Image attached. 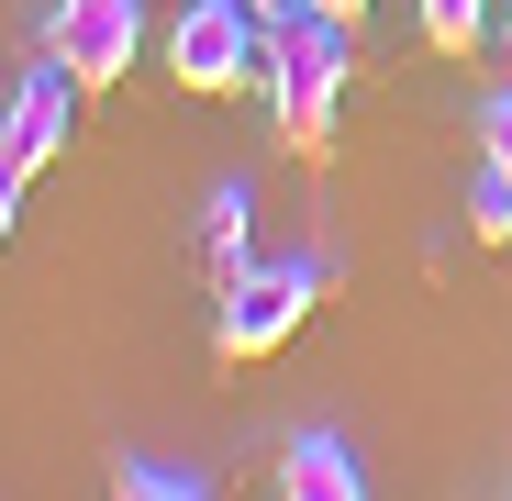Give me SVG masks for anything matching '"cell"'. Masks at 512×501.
Listing matches in <instances>:
<instances>
[{
    "label": "cell",
    "instance_id": "obj_1",
    "mask_svg": "<svg viewBox=\"0 0 512 501\" xmlns=\"http://www.w3.org/2000/svg\"><path fill=\"white\" fill-rule=\"evenodd\" d=\"M346 34L334 12H279L268 23V112H279V145L290 156H323L334 145V112H346Z\"/></svg>",
    "mask_w": 512,
    "mask_h": 501
},
{
    "label": "cell",
    "instance_id": "obj_2",
    "mask_svg": "<svg viewBox=\"0 0 512 501\" xmlns=\"http://www.w3.org/2000/svg\"><path fill=\"white\" fill-rule=\"evenodd\" d=\"M323 301V257H279V268H245V279H223L212 290V346L223 357H279L290 334H301V312Z\"/></svg>",
    "mask_w": 512,
    "mask_h": 501
},
{
    "label": "cell",
    "instance_id": "obj_3",
    "mask_svg": "<svg viewBox=\"0 0 512 501\" xmlns=\"http://www.w3.org/2000/svg\"><path fill=\"white\" fill-rule=\"evenodd\" d=\"M167 78L201 90V101L245 90V78H268V12H256V0H190L179 34H167Z\"/></svg>",
    "mask_w": 512,
    "mask_h": 501
},
{
    "label": "cell",
    "instance_id": "obj_4",
    "mask_svg": "<svg viewBox=\"0 0 512 501\" xmlns=\"http://www.w3.org/2000/svg\"><path fill=\"white\" fill-rule=\"evenodd\" d=\"M45 56L78 78V90H123L134 56H145V0H56Z\"/></svg>",
    "mask_w": 512,
    "mask_h": 501
},
{
    "label": "cell",
    "instance_id": "obj_5",
    "mask_svg": "<svg viewBox=\"0 0 512 501\" xmlns=\"http://www.w3.org/2000/svg\"><path fill=\"white\" fill-rule=\"evenodd\" d=\"M67 123H78V78L56 56H34L23 90H12V112H0V167H12V179H45L56 145H67Z\"/></svg>",
    "mask_w": 512,
    "mask_h": 501
},
{
    "label": "cell",
    "instance_id": "obj_6",
    "mask_svg": "<svg viewBox=\"0 0 512 501\" xmlns=\"http://www.w3.org/2000/svg\"><path fill=\"white\" fill-rule=\"evenodd\" d=\"M279 490H290V501H357L368 479H357V446H346V435L301 424V435L279 446Z\"/></svg>",
    "mask_w": 512,
    "mask_h": 501
},
{
    "label": "cell",
    "instance_id": "obj_7",
    "mask_svg": "<svg viewBox=\"0 0 512 501\" xmlns=\"http://www.w3.org/2000/svg\"><path fill=\"white\" fill-rule=\"evenodd\" d=\"M245 234H256V190H245V179H223V190L201 201V268H212V290H223V279H245Z\"/></svg>",
    "mask_w": 512,
    "mask_h": 501
},
{
    "label": "cell",
    "instance_id": "obj_8",
    "mask_svg": "<svg viewBox=\"0 0 512 501\" xmlns=\"http://www.w3.org/2000/svg\"><path fill=\"white\" fill-rule=\"evenodd\" d=\"M412 12H423V45H435V56L490 45V0H412Z\"/></svg>",
    "mask_w": 512,
    "mask_h": 501
},
{
    "label": "cell",
    "instance_id": "obj_9",
    "mask_svg": "<svg viewBox=\"0 0 512 501\" xmlns=\"http://www.w3.org/2000/svg\"><path fill=\"white\" fill-rule=\"evenodd\" d=\"M123 501H201V468H167V457H134V468H123Z\"/></svg>",
    "mask_w": 512,
    "mask_h": 501
},
{
    "label": "cell",
    "instance_id": "obj_10",
    "mask_svg": "<svg viewBox=\"0 0 512 501\" xmlns=\"http://www.w3.org/2000/svg\"><path fill=\"white\" fill-rule=\"evenodd\" d=\"M468 223H479L490 245L512 234V167H490V156H479V179H468Z\"/></svg>",
    "mask_w": 512,
    "mask_h": 501
},
{
    "label": "cell",
    "instance_id": "obj_11",
    "mask_svg": "<svg viewBox=\"0 0 512 501\" xmlns=\"http://www.w3.org/2000/svg\"><path fill=\"white\" fill-rule=\"evenodd\" d=\"M479 156H490V167H512V78L479 101Z\"/></svg>",
    "mask_w": 512,
    "mask_h": 501
},
{
    "label": "cell",
    "instance_id": "obj_12",
    "mask_svg": "<svg viewBox=\"0 0 512 501\" xmlns=\"http://www.w3.org/2000/svg\"><path fill=\"white\" fill-rule=\"evenodd\" d=\"M312 12H334V23H368V0H312Z\"/></svg>",
    "mask_w": 512,
    "mask_h": 501
},
{
    "label": "cell",
    "instance_id": "obj_13",
    "mask_svg": "<svg viewBox=\"0 0 512 501\" xmlns=\"http://www.w3.org/2000/svg\"><path fill=\"white\" fill-rule=\"evenodd\" d=\"M12 190H23V179H12V167H0V234H12Z\"/></svg>",
    "mask_w": 512,
    "mask_h": 501
},
{
    "label": "cell",
    "instance_id": "obj_14",
    "mask_svg": "<svg viewBox=\"0 0 512 501\" xmlns=\"http://www.w3.org/2000/svg\"><path fill=\"white\" fill-rule=\"evenodd\" d=\"M256 12H268V23H279V12H301V0H256Z\"/></svg>",
    "mask_w": 512,
    "mask_h": 501
},
{
    "label": "cell",
    "instance_id": "obj_15",
    "mask_svg": "<svg viewBox=\"0 0 512 501\" xmlns=\"http://www.w3.org/2000/svg\"><path fill=\"white\" fill-rule=\"evenodd\" d=\"M501 56H512V23H501Z\"/></svg>",
    "mask_w": 512,
    "mask_h": 501
}]
</instances>
